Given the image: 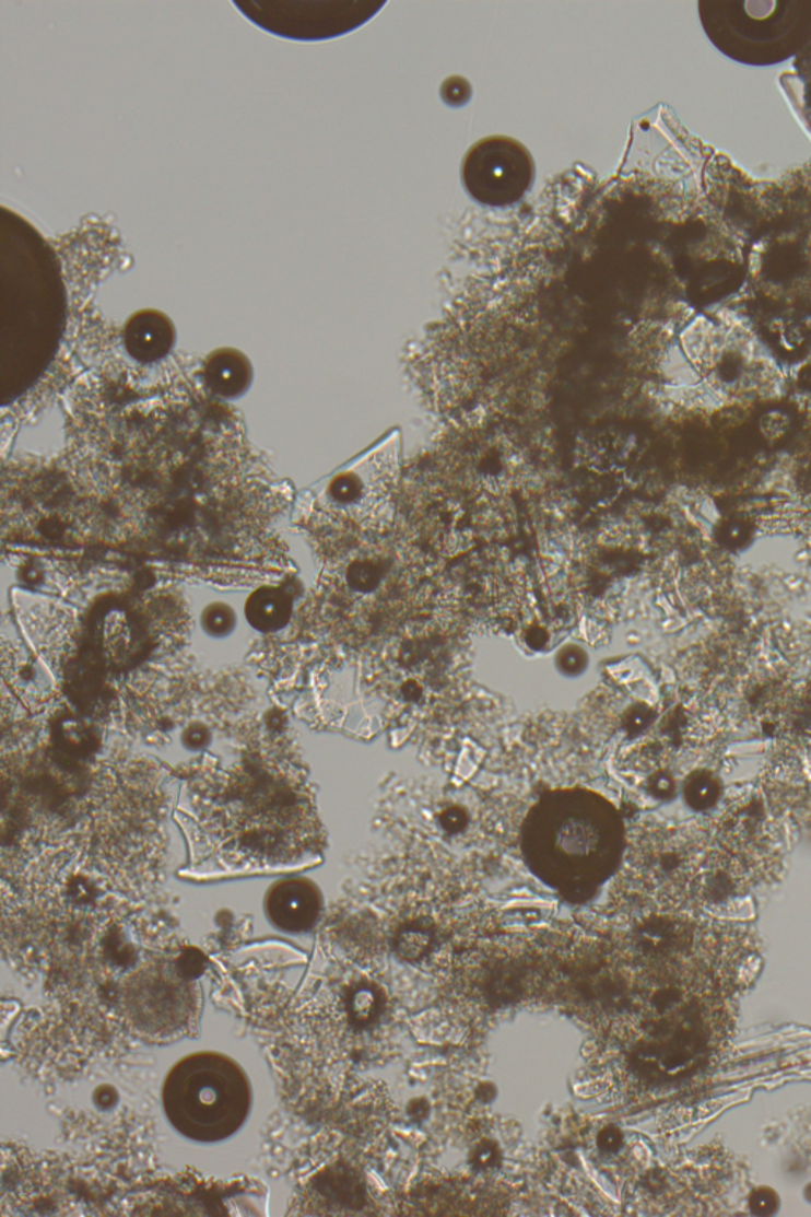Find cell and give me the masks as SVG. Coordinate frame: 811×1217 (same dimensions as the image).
<instances>
[{"label": "cell", "mask_w": 811, "mask_h": 1217, "mask_svg": "<svg viewBox=\"0 0 811 1217\" xmlns=\"http://www.w3.org/2000/svg\"><path fill=\"white\" fill-rule=\"evenodd\" d=\"M622 815L585 788L542 796L521 828V850L532 873L555 890H595L615 870L624 850Z\"/></svg>", "instance_id": "obj_1"}, {"label": "cell", "mask_w": 811, "mask_h": 1217, "mask_svg": "<svg viewBox=\"0 0 811 1217\" xmlns=\"http://www.w3.org/2000/svg\"><path fill=\"white\" fill-rule=\"evenodd\" d=\"M162 1102L179 1134L196 1142H221L248 1117L249 1079L236 1062L222 1054H192L165 1078Z\"/></svg>", "instance_id": "obj_2"}, {"label": "cell", "mask_w": 811, "mask_h": 1217, "mask_svg": "<svg viewBox=\"0 0 811 1217\" xmlns=\"http://www.w3.org/2000/svg\"><path fill=\"white\" fill-rule=\"evenodd\" d=\"M534 161L527 147L510 137H489L472 144L461 167L469 196L489 207L520 202L534 182Z\"/></svg>", "instance_id": "obj_3"}, {"label": "cell", "mask_w": 811, "mask_h": 1217, "mask_svg": "<svg viewBox=\"0 0 811 1217\" xmlns=\"http://www.w3.org/2000/svg\"><path fill=\"white\" fill-rule=\"evenodd\" d=\"M192 990L189 983L165 968L141 970L126 987V1011L137 1028L167 1033L189 1018Z\"/></svg>", "instance_id": "obj_4"}, {"label": "cell", "mask_w": 811, "mask_h": 1217, "mask_svg": "<svg viewBox=\"0 0 811 1217\" xmlns=\"http://www.w3.org/2000/svg\"><path fill=\"white\" fill-rule=\"evenodd\" d=\"M320 901L316 885L303 878L282 880L267 894V915L285 933L299 934L312 929L319 918Z\"/></svg>", "instance_id": "obj_5"}, {"label": "cell", "mask_w": 811, "mask_h": 1217, "mask_svg": "<svg viewBox=\"0 0 811 1217\" xmlns=\"http://www.w3.org/2000/svg\"><path fill=\"white\" fill-rule=\"evenodd\" d=\"M175 341V324L167 314L157 309L133 313L122 328L127 354L139 363H156L167 358Z\"/></svg>", "instance_id": "obj_6"}, {"label": "cell", "mask_w": 811, "mask_h": 1217, "mask_svg": "<svg viewBox=\"0 0 811 1217\" xmlns=\"http://www.w3.org/2000/svg\"><path fill=\"white\" fill-rule=\"evenodd\" d=\"M252 363L245 352L221 348L204 360L203 379L213 394L235 398L245 394L252 383Z\"/></svg>", "instance_id": "obj_7"}, {"label": "cell", "mask_w": 811, "mask_h": 1217, "mask_svg": "<svg viewBox=\"0 0 811 1217\" xmlns=\"http://www.w3.org/2000/svg\"><path fill=\"white\" fill-rule=\"evenodd\" d=\"M291 610V598L284 592L277 587H263L248 599L246 617L257 630L277 631L287 623Z\"/></svg>", "instance_id": "obj_8"}, {"label": "cell", "mask_w": 811, "mask_h": 1217, "mask_svg": "<svg viewBox=\"0 0 811 1217\" xmlns=\"http://www.w3.org/2000/svg\"><path fill=\"white\" fill-rule=\"evenodd\" d=\"M722 793V783L717 774L700 769L691 772L683 783V800L694 811H707L717 806Z\"/></svg>", "instance_id": "obj_9"}, {"label": "cell", "mask_w": 811, "mask_h": 1217, "mask_svg": "<svg viewBox=\"0 0 811 1217\" xmlns=\"http://www.w3.org/2000/svg\"><path fill=\"white\" fill-rule=\"evenodd\" d=\"M236 616L231 606L214 602L202 613L203 630L211 636H225L234 630Z\"/></svg>", "instance_id": "obj_10"}, {"label": "cell", "mask_w": 811, "mask_h": 1217, "mask_svg": "<svg viewBox=\"0 0 811 1217\" xmlns=\"http://www.w3.org/2000/svg\"><path fill=\"white\" fill-rule=\"evenodd\" d=\"M555 666L563 676L578 677L585 674L590 666V656L580 645L567 644L560 648L559 654H556Z\"/></svg>", "instance_id": "obj_11"}, {"label": "cell", "mask_w": 811, "mask_h": 1217, "mask_svg": "<svg viewBox=\"0 0 811 1217\" xmlns=\"http://www.w3.org/2000/svg\"><path fill=\"white\" fill-rule=\"evenodd\" d=\"M440 95H443L447 105L460 107V105L467 104L469 97H471V86H469L468 81L461 79V77H452V79L444 81L443 87H440Z\"/></svg>", "instance_id": "obj_12"}, {"label": "cell", "mask_w": 811, "mask_h": 1217, "mask_svg": "<svg viewBox=\"0 0 811 1217\" xmlns=\"http://www.w3.org/2000/svg\"><path fill=\"white\" fill-rule=\"evenodd\" d=\"M777 1205L778 1198L777 1195H775V1191H772V1189H757V1191H754V1194L751 1195V1208H753V1212L757 1213V1215L774 1213L775 1206Z\"/></svg>", "instance_id": "obj_13"}, {"label": "cell", "mask_w": 811, "mask_h": 1217, "mask_svg": "<svg viewBox=\"0 0 811 1217\" xmlns=\"http://www.w3.org/2000/svg\"><path fill=\"white\" fill-rule=\"evenodd\" d=\"M655 789L658 796H673V792H675V782H673V779L669 777V775H661L655 783Z\"/></svg>", "instance_id": "obj_14"}]
</instances>
